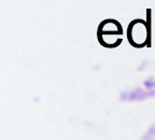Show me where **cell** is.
Here are the masks:
<instances>
[{
	"label": "cell",
	"mask_w": 155,
	"mask_h": 140,
	"mask_svg": "<svg viewBox=\"0 0 155 140\" xmlns=\"http://www.w3.org/2000/svg\"><path fill=\"white\" fill-rule=\"evenodd\" d=\"M147 21L142 18H136L131 21L127 28V39L131 46L136 48H142L147 46Z\"/></svg>",
	"instance_id": "1"
},
{
	"label": "cell",
	"mask_w": 155,
	"mask_h": 140,
	"mask_svg": "<svg viewBox=\"0 0 155 140\" xmlns=\"http://www.w3.org/2000/svg\"><path fill=\"white\" fill-rule=\"evenodd\" d=\"M123 28L119 21L113 18H107L100 22L99 26L97 28V39L104 38L107 36H122Z\"/></svg>",
	"instance_id": "2"
},
{
	"label": "cell",
	"mask_w": 155,
	"mask_h": 140,
	"mask_svg": "<svg viewBox=\"0 0 155 140\" xmlns=\"http://www.w3.org/2000/svg\"><path fill=\"white\" fill-rule=\"evenodd\" d=\"M152 9L148 8L147 9V30H148V37H147V48H151L152 43H151V35H152Z\"/></svg>",
	"instance_id": "3"
}]
</instances>
